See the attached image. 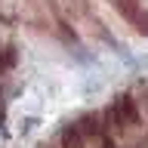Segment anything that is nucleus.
Instances as JSON below:
<instances>
[{"instance_id": "f257e3e1", "label": "nucleus", "mask_w": 148, "mask_h": 148, "mask_svg": "<svg viewBox=\"0 0 148 148\" xmlns=\"http://www.w3.org/2000/svg\"><path fill=\"white\" fill-rule=\"evenodd\" d=\"M117 114L127 120L130 127H136V123H139V111H136V105H133V99H120L117 102Z\"/></svg>"}, {"instance_id": "7ed1b4c3", "label": "nucleus", "mask_w": 148, "mask_h": 148, "mask_svg": "<svg viewBox=\"0 0 148 148\" xmlns=\"http://www.w3.org/2000/svg\"><path fill=\"white\" fill-rule=\"evenodd\" d=\"M83 133H90V136H99V117H83Z\"/></svg>"}, {"instance_id": "20e7f679", "label": "nucleus", "mask_w": 148, "mask_h": 148, "mask_svg": "<svg viewBox=\"0 0 148 148\" xmlns=\"http://www.w3.org/2000/svg\"><path fill=\"white\" fill-rule=\"evenodd\" d=\"M12 65H16V49H6L3 59H0V71H3V68H12Z\"/></svg>"}, {"instance_id": "f03ea898", "label": "nucleus", "mask_w": 148, "mask_h": 148, "mask_svg": "<svg viewBox=\"0 0 148 148\" xmlns=\"http://www.w3.org/2000/svg\"><path fill=\"white\" fill-rule=\"evenodd\" d=\"M62 145L65 148H83V136L71 127V130H65V133H62Z\"/></svg>"}]
</instances>
